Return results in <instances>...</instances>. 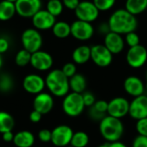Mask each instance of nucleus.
I'll list each match as a JSON object with an SVG mask.
<instances>
[{
    "instance_id": "nucleus-41",
    "label": "nucleus",
    "mask_w": 147,
    "mask_h": 147,
    "mask_svg": "<svg viewBox=\"0 0 147 147\" xmlns=\"http://www.w3.org/2000/svg\"><path fill=\"white\" fill-rule=\"evenodd\" d=\"M41 118H42V115L40 112L36 111L34 109L29 115V120L33 123H38V122H40V120H41Z\"/></svg>"
},
{
    "instance_id": "nucleus-18",
    "label": "nucleus",
    "mask_w": 147,
    "mask_h": 147,
    "mask_svg": "<svg viewBox=\"0 0 147 147\" xmlns=\"http://www.w3.org/2000/svg\"><path fill=\"white\" fill-rule=\"evenodd\" d=\"M110 53L114 54H118L121 53L125 47V40L121 34L110 31L104 36V44H103Z\"/></svg>"
},
{
    "instance_id": "nucleus-8",
    "label": "nucleus",
    "mask_w": 147,
    "mask_h": 147,
    "mask_svg": "<svg viewBox=\"0 0 147 147\" xmlns=\"http://www.w3.org/2000/svg\"><path fill=\"white\" fill-rule=\"evenodd\" d=\"M95 28L90 22L77 20L71 24V35L81 41L89 40L93 37Z\"/></svg>"
},
{
    "instance_id": "nucleus-36",
    "label": "nucleus",
    "mask_w": 147,
    "mask_h": 147,
    "mask_svg": "<svg viewBox=\"0 0 147 147\" xmlns=\"http://www.w3.org/2000/svg\"><path fill=\"white\" fill-rule=\"evenodd\" d=\"M82 96H83V100H84V102L85 107L90 108L96 102L95 96L91 92H90V91H84L82 94Z\"/></svg>"
},
{
    "instance_id": "nucleus-40",
    "label": "nucleus",
    "mask_w": 147,
    "mask_h": 147,
    "mask_svg": "<svg viewBox=\"0 0 147 147\" xmlns=\"http://www.w3.org/2000/svg\"><path fill=\"white\" fill-rule=\"evenodd\" d=\"M9 48V42L5 37H0V54L6 53Z\"/></svg>"
},
{
    "instance_id": "nucleus-3",
    "label": "nucleus",
    "mask_w": 147,
    "mask_h": 147,
    "mask_svg": "<svg viewBox=\"0 0 147 147\" xmlns=\"http://www.w3.org/2000/svg\"><path fill=\"white\" fill-rule=\"evenodd\" d=\"M99 130L102 138L109 143L120 141L124 134V125L121 119L106 115L99 125Z\"/></svg>"
},
{
    "instance_id": "nucleus-35",
    "label": "nucleus",
    "mask_w": 147,
    "mask_h": 147,
    "mask_svg": "<svg viewBox=\"0 0 147 147\" xmlns=\"http://www.w3.org/2000/svg\"><path fill=\"white\" fill-rule=\"evenodd\" d=\"M108 106H109L108 102H106L104 100H99L95 102V104L92 106V108L95 110H96L97 112L106 115V114H108Z\"/></svg>"
},
{
    "instance_id": "nucleus-47",
    "label": "nucleus",
    "mask_w": 147,
    "mask_h": 147,
    "mask_svg": "<svg viewBox=\"0 0 147 147\" xmlns=\"http://www.w3.org/2000/svg\"><path fill=\"white\" fill-rule=\"evenodd\" d=\"M5 1H9V2H11V3H16V0H5Z\"/></svg>"
},
{
    "instance_id": "nucleus-30",
    "label": "nucleus",
    "mask_w": 147,
    "mask_h": 147,
    "mask_svg": "<svg viewBox=\"0 0 147 147\" xmlns=\"http://www.w3.org/2000/svg\"><path fill=\"white\" fill-rule=\"evenodd\" d=\"M14 86V81L12 78L8 74H3L0 76V91L9 92Z\"/></svg>"
},
{
    "instance_id": "nucleus-28",
    "label": "nucleus",
    "mask_w": 147,
    "mask_h": 147,
    "mask_svg": "<svg viewBox=\"0 0 147 147\" xmlns=\"http://www.w3.org/2000/svg\"><path fill=\"white\" fill-rule=\"evenodd\" d=\"M64 5L61 0H48L47 3V10L53 16H59L64 10Z\"/></svg>"
},
{
    "instance_id": "nucleus-6",
    "label": "nucleus",
    "mask_w": 147,
    "mask_h": 147,
    "mask_svg": "<svg viewBox=\"0 0 147 147\" xmlns=\"http://www.w3.org/2000/svg\"><path fill=\"white\" fill-rule=\"evenodd\" d=\"M74 11L78 20L90 22V23L95 22L98 18L100 14V11L96 7L94 3L90 1L80 2L78 6Z\"/></svg>"
},
{
    "instance_id": "nucleus-45",
    "label": "nucleus",
    "mask_w": 147,
    "mask_h": 147,
    "mask_svg": "<svg viewBox=\"0 0 147 147\" xmlns=\"http://www.w3.org/2000/svg\"><path fill=\"white\" fill-rule=\"evenodd\" d=\"M3 65V57H2V54H0V69Z\"/></svg>"
},
{
    "instance_id": "nucleus-4",
    "label": "nucleus",
    "mask_w": 147,
    "mask_h": 147,
    "mask_svg": "<svg viewBox=\"0 0 147 147\" xmlns=\"http://www.w3.org/2000/svg\"><path fill=\"white\" fill-rule=\"evenodd\" d=\"M84 108L85 105L82 94L70 92L64 97L62 109L66 115L70 117H77L84 112Z\"/></svg>"
},
{
    "instance_id": "nucleus-24",
    "label": "nucleus",
    "mask_w": 147,
    "mask_h": 147,
    "mask_svg": "<svg viewBox=\"0 0 147 147\" xmlns=\"http://www.w3.org/2000/svg\"><path fill=\"white\" fill-rule=\"evenodd\" d=\"M125 9L134 16L142 14L147 9V0H127Z\"/></svg>"
},
{
    "instance_id": "nucleus-34",
    "label": "nucleus",
    "mask_w": 147,
    "mask_h": 147,
    "mask_svg": "<svg viewBox=\"0 0 147 147\" xmlns=\"http://www.w3.org/2000/svg\"><path fill=\"white\" fill-rule=\"evenodd\" d=\"M136 131L139 134V135L147 137V117L137 121Z\"/></svg>"
},
{
    "instance_id": "nucleus-12",
    "label": "nucleus",
    "mask_w": 147,
    "mask_h": 147,
    "mask_svg": "<svg viewBox=\"0 0 147 147\" xmlns=\"http://www.w3.org/2000/svg\"><path fill=\"white\" fill-rule=\"evenodd\" d=\"M130 102L125 97H115L109 102L108 115L121 119L129 113Z\"/></svg>"
},
{
    "instance_id": "nucleus-39",
    "label": "nucleus",
    "mask_w": 147,
    "mask_h": 147,
    "mask_svg": "<svg viewBox=\"0 0 147 147\" xmlns=\"http://www.w3.org/2000/svg\"><path fill=\"white\" fill-rule=\"evenodd\" d=\"M61 1L63 3L64 7L71 10H75L80 3L79 0H61Z\"/></svg>"
},
{
    "instance_id": "nucleus-11",
    "label": "nucleus",
    "mask_w": 147,
    "mask_h": 147,
    "mask_svg": "<svg viewBox=\"0 0 147 147\" xmlns=\"http://www.w3.org/2000/svg\"><path fill=\"white\" fill-rule=\"evenodd\" d=\"M16 14L24 18H32L41 9V0H16L15 3Z\"/></svg>"
},
{
    "instance_id": "nucleus-48",
    "label": "nucleus",
    "mask_w": 147,
    "mask_h": 147,
    "mask_svg": "<svg viewBox=\"0 0 147 147\" xmlns=\"http://www.w3.org/2000/svg\"><path fill=\"white\" fill-rule=\"evenodd\" d=\"M145 87H146V90H147V80H146V84H145Z\"/></svg>"
},
{
    "instance_id": "nucleus-38",
    "label": "nucleus",
    "mask_w": 147,
    "mask_h": 147,
    "mask_svg": "<svg viewBox=\"0 0 147 147\" xmlns=\"http://www.w3.org/2000/svg\"><path fill=\"white\" fill-rule=\"evenodd\" d=\"M132 147H147L146 136L138 135L137 137H135L133 141Z\"/></svg>"
},
{
    "instance_id": "nucleus-31",
    "label": "nucleus",
    "mask_w": 147,
    "mask_h": 147,
    "mask_svg": "<svg viewBox=\"0 0 147 147\" xmlns=\"http://www.w3.org/2000/svg\"><path fill=\"white\" fill-rule=\"evenodd\" d=\"M92 2L99 11H108L115 6L116 0H93Z\"/></svg>"
},
{
    "instance_id": "nucleus-9",
    "label": "nucleus",
    "mask_w": 147,
    "mask_h": 147,
    "mask_svg": "<svg viewBox=\"0 0 147 147\" xmlns=\"http://www.w3.org/2000/svg\"><path fill=\"white\" fill-rule=\"evenodd\" d=\"M128 65L134 69L142 67L147 61V49L142 45L130 47L126 56Z\"/></svg>"
},
{
    "instance_id": "nucleus-26",
    "label": "nucleus",
    "mask_w": 147,
    "mask_h": 147,
    "mask_svg": "<svg viewBox=\"0 0 147 147\" xmlns=\"http://www.w3.org/2000/svg\"><path fill=\"white\" fill-rule=\"evenodd\" d=\"M15 127L13 116L5 111H0V134L12 131Z\"/></svg>"
},
{
    "instance_id": "nucleus-21",
    "label": "nucleus",
    "mask_w": 147,
    "mask_h": 147,
    "mask_svg": "<svg viewBox=\"0 0 147 147\" xmlns=\"http://www.w3.org/2000/svg\"><path fill=\"white\" fill-rule=\"evenodd\" d=\"M73 63L77 65H84L90 59V47L87 45L78 46L74 49L71 54Z\"/></svg>"
},
{
    "instance_id": "nucleus-50",
    "label": "nucleus",
    "mask_w": 147,
    "mask_h": 147,
    "mask_svg": "<svg viewBox=\"0 0 147 147\" xmlns=\"http://www.w3.org/2000/svg\"><path fill=\"white\" fill-rule=\"evenodd\" d=\"M68 147H73V146H68Z\"/></svg>"
},
{
    "instance_id": "nucleus-32",
    "label": "nucleus",
    "mask_w": 147,
    "mask_h": 147,
    "mask_svg": "<svg viewBox=\"0 0 147 147\" xmlns=\"http://www.w3.org/2000/svg\"><path fill=\"white\" fill-rule=\"evenodd\" d=\"M125 43H127V45L129 47H135V46H138L140 45V36L139 34L134 31V32H130L127 34H125Z\"/></svg>"
},
{
    "instance_id": "nucleus-44",
    "label": "nucleus",
    "mask_w": 147,
    "mask_h": 147,
    "mask_svg": "<svg viewBox=\"0 0 147 147\" xmlns=\"http://www.w3.org/2000/svg\"><path fill=\"white\" fill-rule=\"evenodd\" d=\"M109 147H127L124 143L121 141H115L112 143H109Z\"/></svg>"
},
{
    "instance_id": "nucleus-10",
    "label": "nucleus",
    "mask_w": 147,
    "mask_h": 147,
    "mask_svg": "<svg viewBox=\"0 0 147 147\" xmlns=\"http://www.w3.org/2000/svg\"><path fill=\"white\" fill-rule=\"evenodd\" d=\"M73 130L67 125L57 126L52 131L51 142L57 147H65L69 146L73 136Z\"/></svg>"
},
{
    "instance_id": "nucleus-13",
    "label": "nucleus",
    "mask_w": 147,
    "mask_h": 147,
    "mask_svg": "<svg viewBox=\"0 0 147 147\" xmlns=\"http://www.w3.org/2000/svg\"><path fill=\"white\" fill-rule=\"evenodd\" d=\"M22 87L26 92L36 96L43 92L46 87L45 79L38 74H28L22 80Z\"/></svg>"
},
{
    "instance_id": "nucleus-25",
    "label": "nucleus",
    "mask_w": 147,
    "mask_h": 147,
    "mask_svg": "<svg viewBox=\"0 0 147 147\" xmlns=\"http://www.w3.org/2000/svg\"><path fill=\"white\" fill-rule=\"evenodd\" d=\"M53 34L59 39H65L71 35V24L66 22H56L52 28Z\"/></svg>"
},
{
    "instance_id": "nucleus-49",
    "label": "nucleus",
    "mask_w": 147,
    "mask_h": 147,
    "mask_svg": "<svg viewBox=\"0 0 147 147\" xmlns=\"http://www.w3.org/2000/svg\"><path fill=\"white\" fill-rule=\"evenodd\" d=\"M146 80H147V71H146Z\"/></svg>"
},
{
    "instance_id": "nucleus-16",
    "label": "nucleus",
    "mask_w": 147,
    "mask_h": 147,
    "mask_svg": "<svg viewBox=\"0 0 147 147\" xmlns=\"http://www.w3.org/2000/svg\"><path fill=\"white\" fill-rule=\"evenodd\" d=\"M128 115L137 121L147 117V96L144 94L134 98L130 102Z\"/></svg>"
},
{
    "instance_id": "nucleus-1",
    "label": "nucleus",
    "mask_w": 147,
    "mask_h": 147,
    "mask_svg": "<svg viewBox=\"0 0 147 147\" xmlns=\"http://www.w3.org/2000/svg\"><path fill=\"white\" fill-rule=\"evenodd\" d=\"M108 23L110 31L119 34H127L136 30L138 21L135 16L129 13L126 9H120L111 14Z\"/></svg>"
},
{
    "instance_id": "nucleus-7",
    "label": "nucleus",
    "mask_w": 147,
    "mask_h": 147,
    "mask_svg": "<svg viewBox=\"0 0 147 147\" xmlns=\"http://www.w3.org/2000/svg\"><path fill=\"white\" fill-rule=\"evenodd\" d=\"M90 59L99 67H107L113 61V54L103 44L90 47Z\"/></svg>"
},
{
    "instance_id": "nucleus-46",
    "label": "nucleus",
    "mask_w": 147,
    "mask_h": 147,
    "mask_svg": "<svg viewBox=\"0 0 147 147\" xmlns=\"http://www.w3.org/2000/svg\"><path fill=\"white\" fill-rule=\"evenodd\" d=\"M97 147H109V143H107V144H102V145H101V146H99Z\"/></svg>"
},
{
    "instance_id": "nucleus-33",
    "label": "nucleus",
    "mask_w": 147,
    "mask_h": 147,
    "mask_svg": "<svg viewBox=\"0 0 147 147\" xmlns=\"http://www.w3.org/2000/svg\"><path fill=\"white\" fill-rule=\"evenodd\" d=\"M61 71H63V73L68 78H71L75 74H77V66H76V64L73 63V62H68V63H66V64H65L63 65Z\"/></svg>"
},
{
    "instance_id": "nucleus-2",
    "label": "nucleus",
    "mask_w": 147,
    "mask_h": 147,
    "mask_svg": "<svg viewBox=\"0 0 147 147\" xmlns=\"http://www.w3.org/2000/svg\"><path fill=\"white\" fill-rule=\"evenodd\" d=\"M46 87L51 95L57 97H65L70 90L69 78L59 69L51 71L45 78Z\"/></svg>"
},
{
    "instance_id": "nucleus-22",
    "label": "nucleus",
    "mask_w": 147,
    "mask_h": 147,
    "mask_svg": "<svg viewBox=\"0 0 147 147\" xmlns=\"http://www.w3.org/2000/svg\"><path fill=\"white\" fill-rule=\"evenodd\" d=\"M69 85H70V90H71L72 92L83 94L85 91L87 86V81L84 75L80 73H77L73 77L69 78Z\"/></svg>"
},
{
    "instance_id": "nucleus-20",
    "label": "nucleus",
    "mask_w": 147,
    "mask_h": 147,
    "mask_svg": "<svg viewBox=\"0 0 147 147\" xmlns=\"http://www.w3.org/2000/svg\"><path fill=\"white\" fill-rule=\"evenodd\" d=\"M35 142L34 135L27 130L17 132L13 140V143L16 147H32Z\"/></svg>"
},
{
    "instance_id": "nucleus-23",
    "label": "nucleus",
    "mask_w": 147,
    "mask_h": 147,
    "mask_svg": "<svg viewBox=\"0 0 147 147\" xmlns=\"http://www.w3.org/2000/svg\"><path fill=\"white\" fill-rule=\"evenodd\" d=\"M16 14L15 3L2 0L0 1V21L6 22L14 17Z\"/></svg>"
},
{
    "instance_id": "nucleus-14",
    "label": "nucleus",
    "mask_w": 147,
    "mask_h": 147,
    "mask_svg": "<svg viewBox=\"0 0 147 147\" xmlns=\"http://www.w3.org/2000/svg\"><path fill=\"white\" fill-rule=\"evenodd\" d=\"M30 65L37 71H46L52 68L53 65V59L47 52L39 50L32 53Z\"/></svg>"
},
{
    "instance_id": "nucleus-27",
    "label": "nucleus",
    "mask_w": 147,
    "mask_h": 147,
    "mask_svg": "<svg viewBox=\"0 0 147 147\" xmlns=\"http://www.w3.org/2000/svg\"><path fill=\"white\" fill-rule=\"evenodd\" d=\"M89 135L84 131H78L73 134L71 146L73 147H86L89 144Z\"/></svg>"
},
{
    "instance_id": "nucleus-5",
    "label": "nucleus",
    "mask_w": 147,
    "mask_h": 147,
    "mask_svg": "<svg viewBox=\"0 0 147 147\" xmlns=\"http://www.w3.org/2000/svg\"><path fill=\"white\" fill-rule=\"evenodd\" d=\"M22 45L23 49L28 51L31 53H34L40 50L43 43V39L36 28H27L25 29L21 36Z\"/></svg>"
},
{
    "instance_id": "nucleus-51",
    "label": "nucleus",
    "mask_w": 147,
    "mask_h": 147,
    "mask_svg": "<svg viewBox=\"0 0 147 147\" xmlns=\"http://www.w3.org/2000/svg\"><path fill=\"white\" fill-rule=\"evenodd\" d=\"M47 1H48V0H47Z\"/></svg>"
},
{
    "instance_id": "nucleus-15",
    "label": "nucleus",
    "mask_w": 147,
    "mask_h": 147,
    "mask_svg": "<svg viewBox=\"0 0 147 147\" xmlns=\"http://www.w3.org/2000/svg\"><path fill=\"white\" fill-rule=\"evenodd\" d=\"M31 19L33 26L37 30L52 29L56 22V17L51 15L47 9L39 10Z\"/></svg>"
},
{
    "instance_id": "nucleus-43",
    "label": "nucleus",
    "mask_w": 147,
    "mask_h": 147,
    "mask_svg": "<svg viewBox=\"0 0 147 147\" xmlns=\"http://www.w3.org/2000/svg\"><path fill=\"white\" fill-rule=\"evenodd\" d=\"M14 136H15V134L12 133V131H9V132H6V133L2 134V139L6 143L13 142Z\"/></svg>"
},
{
    "instance_id": "nucleus-19",
    "label": "nucleus",
    "mask_w": 147,
    "mask_h": 147,
    "mask_svg": "<svg viewBox=\"0 0 147 147\" xmlns=\"http://www.w3.org/2000/svg\"><path fill=\"white\" fill-rule=\"evenodd\" d=\"M125 91L133 97H137L144 95L145 93V84L143 81L136 76L127 77L123 84Z\"/></svg>"
},
{
    "instance_id": "nucleus-52",
    "label": "nucleus",
    "mask_w": 147,
    "mask_h": 147,
    "mask_svg": "<svg viewBox=\"0 0 147 147\" xmlns=\"http://www.w3.org/2000/svg\"><path fill=\"white\" fill-rule=\"evenodd\" d=\"M146 10H147V9H146Z\"/></svg>"
},
{
    "instance_id": "nucleus-37",
    "label": "nucleus",
    "mask_w": 147,
    "mask_h": 147,
    "mask_svg": "<svg viewBox=\"0 0 147 147\" xmlns=\"http://www.w3.org/2000/svg\"><path fill=\"white\" fill-rule=\"evenodd\" d=\"M38 138L43 143H49L52 140V131L48 129H41L38 133Z\"/></svg>"
},
{
    "instance_id": "nucleus-29",
    "label": "nucleus",
    "mask_w": 147,
    "mask_h": 147,
    "mask_svg": "<svg viewBox=\"0 0 147 147\" xmlns=\"http://www.w3.org/2000/svg\"><path fill=\"white\" fill-rule=\"evenodd\" d=\"M32 53L25 49H22L17 52L15 57V62L16 65L20 67H24L30 64Z\"/></svg>"
},
{
    "instance_id": "nucleus-17",
    "label": "nucleus",
    "mask_w": 147,
    "mask_h": 147,
    "mask_svg": "<svg viewBox=\"0 0 147 147\" xmlns=\"http://www.w3.org/2000/svg\"><path fill=\"white\" fill-rule=\"evenodd\" d=\"M53 105L54 101L53 96L46 92H41L36 95L33 102L34 109L40 112L42 115L50 113L53 108Z\"/></svg>"
},
{
    "instance_id": "nucleus-42",
    "label": "nucleus",
    "mask_w": 147,
    "mask_h": 147,
    "mask_svg": "<svg viewBox=\"0 0 147 147\" xmlns=\"http://www.w3.org/2000/svg\"><path fill=\"white\" fill-rule=\"evenodd\" d=\"M98 31L101 34H103L104 36L110 32V28L108 22H102L98 27Z\"/></svg>"
}]
</instances>
